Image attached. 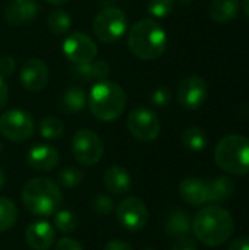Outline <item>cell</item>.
I'll list each match as a JSON object with an SVG mask.
<instances>
[{
  "mask_svg": "<svg viewBox=\"0 0 249 250\" xmlns=\"http://www.w3.org/2000/svg\"><path fill=\"white\" fill-rule=\"evenodd\" d=\"M191 230L201 243L216 248L225 245L232 237L235 221L232 214L225 208L210 205L203 208L194 217Z\"/></svg>",
  "mask_w": 249,
  "mask_h": 250,
  "instance_id": "obj_1",
  "label": "cell"
},
{
  "mask_svg": "<svg viewBox=\"0 0 249 250\" xmlns=\"http://www.w3.org/2000/svg\"><path fill=\"white\" fill-rule=\"evenodd\" d=\"M128 47L141 60H157L166 51L167 34L156 19H141L128 29Z\"/></svg>",
  "mask_w": 249,
  "mask_h": 250,
  "instance_id": "obj_2",
  "label": "cell"
},
{
  "mask_svg": "<svg viewBox=\"0 0 249 250\" xmlns=\"http://www.w3.org/2000/svg\"><path fill=\"white\" fill-rule=\"evenodd\" d=\"M128 97L125 89L109 79L95 82L88 94L87 105L91 114L100 122H113L126 108Z\"/></svg>",
  "mask_w": 249,
  "mask_h": 250,
  "instance_id": "obj_3",
  "label": "cell"
},
{
  "mask_svg": "<svg viewBox=\"0 0 249 250\" xmlns=\"http://www.w3.org/2000/svg\"><path fill=\"white\" fill-rule=\"evenodd\" d=\"M22 202L25 209L32 215H53L62 204L60 188L57 183L45 177L31 179L22 189Z\"/></svg>",
  "mask_w": 249,
  "mask_h": 250,
  "instance_id": "obj_4",
  "label": "cell"
},
{
  "mask_svg": "<svg viewBox=\"0 0 249 250\" xmlns=\"http://www.w3.org/2000/svg\"><path fill=\"white\" fill-rule=\"evenodd\" d=\"M216 164L226 173L244 176L249 173V138L244 135H227L214 149Z\"/></svg>",
  "mask_w": 249,
  "mask_h": 250,
  "instance_id": "obj_5",
  "label": "cell"
},
{
  "mask_svg": "<svg viewBox=\"0 0 249 250\" xmlns=\"http://www.w3.org/2000/svg\"><path fill=\"white\" fill-rule=\"evenodd\" d=\"M92 29L95 37L106 44L116 42L128 31V18L126 13L114 6L104 7L94 19Z\"/></svg>",
  "mask_w": 249,
  "mask_h": 250,
  "instance_id": "obj_6",
  "label": "cell"
},
{
  "mask_svg": "<svg viewBox=\"0 0 249 250\" xmlns=\"http://www.w3.org/2000/svg\"><path fill=\"white\" fill-rule=\"evenodd\" d=\"M129 133L141 142H153L158 138L161 123L158 116L148 107H135L126 119Z\"/></svg>",
  "mask_w": 249,
  "mask_h": 250,
  "instance_id": "obj_7",
  "label": "cell"
},
{
  "mask_svg": "<svg viewBox=\"0 0 249 250\" xmlns=\"http://www.w3.org/2000/svg\"><path fill=\"white\" fill-rule=\"evenodd\" d=\"M35 130L32 116L21 108L7 110L0 116V133L12 142L28 141Z\"/></svg>",
  "mask_w": 249,
  "mask_h": 250,
  "instance_id": "obj_8",
  "label": "cell"
},
{
  "mask_svg": "<svg viewBox=\"0 0 249 250\" xmlns=\"http://www.w3.org/2000/svg\"><path fill=\"white\" fill-rule=\"evenodd\" d=\"M72 154L79 164L87 167L94 166L103 158V141L91 129H79L72 139Z\"/></svg>",
  "mask_w": 249,
  "mask_h": 250,
  "instance_id": "obj_9",
  "label": "cell"
},
{
  "mask_svg": "<svg viewBox=\"0 0 249 250\" xmlns=\"http://www.w3.org/2000/svg\"><path fill=\"white\" fill-rule=\"evenodd\" d=\"M63 54L75 64L91 62L97 57L98 48L95 41L84 32H70L62 44Z\"/></svg>",
  "mask_w": 249,
  "mask_h": 250,
  "instance_id": "obj_10",
  "label": "cell"
},
{
  "mask_svg": "<svg viewBox=\"0 0 249 250\" xmlns=\"http://www.w3.org/2000/svg\"><path fill=\"white\" fill-rule=\"evenodd\" d=\"M178 103L186 110H198L208 97V86L204 78L198 75L186 76L181 81L176 91Z\"/></svg>",
  "mask_w": 249,
  "mask_h": 250,
  "instance_id": "obj_11",
  "label": "cell"
},
{
  "mask_svg": "<svg viewBox=\"0 0 249 250\" xmlns=\"http://www.w3.org/2000/svg\"><path fill=\"white\" fill-rule=\"evenodd\" d=\"M117 220L123 229L139 231L148 223V209L139 198H126L117 207Z\"/></svg>",
  "mask_w": 249,
  "mask_h": 250,
  "instance_id": "obj_12",
  "label": "cell"
},
{
  "mask_svg": "<svg viewBox=\"0 0 249 250\" xmlns=\"http://www.w3.org/2000/svg\"><path fill=\"white\" fill-rule=\"evenodd\" d=\"M48 67L47 64L37 57L28 59L21 69L19 81L23 89L28 92H40L43 91L48 83Z\"/></svg>",
  "mask_w": 249,
  "mask_h": 250,
  "instance_id": "obj_13",
  "label": "cell"
},
{
  "mask_svg": "<svg viewBox=\"0 0 249 250\" xmlns=\"http://www.w3.org/2000/svg\"><path fill=\"white\" fill-rule=\"evenodd\" d=\"M59 161H60V155H59L57 149L47 144L34 145L26 154L28 166L41 173L54 170L57 167Z\"/></svg>",
  "mask_w": 249,
  "mask_h": 250,
  "instance_id": "obj_14",
  "label": "cell"
},
{
  "mask_svg": "<svg viewBox=\"0 0 249 250\" xmlns=\"http://www.w3.org/2000/svg\"><path fill=\"white\" fill-rule=\"evenodd\" d=\"M56 239L54 229L47 221L32 223L25 231V242L32 250H48Z\"/></svg>",
  "mask_w": 249,
  "mask_h": 250,
  "instance_id": "obj_15",
  "label": "cell"
},
{
  "mask_svg": "<svg viewBox=\"0 0 249 250\" xmlns=\"http://www.w3.org/2000/svg\"><path fill=\"white\" fill-rule=\"evenodd\" d=\"M179 195L186 204L201 207L208 202V182L197 177H186L179 185Z\"/></svg>",
  "mask_w": 249,
  "mask_h": 250,
  "instance_id": "obj_16",
  "label": "cell"
},
{
  "mask_svg": "<svg viewBox=\"0 0 249 250\" xmlns=\"http://www.w3.org/2000/svg\"><path fill=\"white\" fill-rule=\"evenodd\" d=\"M40 6L34 0L28 1H12L4 9V21L10 26H21L31 22L38 15Z\"/></svg>",
  "mask_w": 249,
  "mask_h": 250,
  "instance_id": "obj_17",
  "label": "cell"
},
{
  "mask_svg": "<svg viewBox=\"0 0 249 250\" xmlns=\"http://www.w3.org/2000/svg\"><path fill=\"white\" fill-rule=\"evenodd\" d=\"M72 75L76 81L90 83L107 79L110 75V64L104 60H91L87 63H79L72 67Z\"/></svg>",
  "mask_w": 249,
  "mask_h": 250,
  "instance_id": "obj_18",
  "label": "cell"
},
{
  "mask_svg": "<svg viewBox=\"0 0 249 250\" xmlns=\"http://www.w3.org/2000/svg\"><path fill=\"white\" fill-rule=\"evenodd\" d=\"M106 189L116 196H122L131 190L132 186V177L128 173L125 167L120 166H112L110 168L106 170L104 177H103Z\"/></svg>",
  "mask_w": 249,
  "mask_h": 250,
  "instance_id": "obj_19",
  "label": "cell"
},
{
  "mask_svg": "<svg viewBox=\"0 0 249 250\" xmlns=\"http://www.w3.org/2000/svg\"><path fill=\"white\" fill-rule=\"evenodd\" d=\"M239 0H213L208 9V15L216 23H229L239 15Z\"/></svg>",
  "mask_w": 249,
  "mask_h": 250,
  "instance_id": "obj_20",
  "label": "cell"
},
{
  "mask_svg": "<svg viewBox=\"0 0 249 250\" xmlns=\"http://www.w3.org/2000/svg\"><path fill=\"white\" fill-rule=\"evenodd\" d=\"M88 95L81 86H70L68 88L59 100V110L65 114L79 113L87 105Z\"/></svg>",
  "mask_w": 249,
  "mask_h": 250,
  "instance_id": "obj_21",
  "label": "cell"
},
{
  "mask_svg": "<svg viewBox=\"0 0 249 250\" xmlns=\"http://www.w3.org/2000/svg\"><path fill=\"white\" fill-rule=\"evenodd\" d=\"M236 185L229 177H217L208 182V202H225L233 196Z\"/></svg>",
  "mask_w": 249,
  "mask_h": 250,
  "instance_id": "obj_22",
  "label": "cell"
},
{
  "mask_svg": "<svg viewBox=\"0 0 249 250\" xmlns=\"http://www.w3.org/2000/svg\"><path fill=\"white\" fill-rule=\"evenodd\" d=\"M191 229H192V221L189 218V214L182 209L173 211L166 221V233L173 237L188 234Z\"/></svg>",
  "mask_w": 249,
  "mask_h": 250,
  "instance_id": "obj_23",
  "label": "cell"
},
{
  "mask_svg": "<svg viewBox=\"0 0 249 250\" xmlns=\"http://www.w3.org/2000/svg\"><path fill=\"white\" fill-rule=\"evenodd\" d=\"M181 141H182V144H183V146L186 149L194 151V152L203 151L207 146V142H208L207 133L198 126L186 127L181 135Z\"/></svg>",
  "mask_w": 249,
  "mask_h": 250,
  "instance_id": "obj_24",
  "label": "cell"
},
{
  "mask_svg": "<svg viewBox=\"0 0 249 250\" xmlns=\"http://www.w3.org/2000/svg\"><path fill=\"white\" fill-rule=\"evenodd\" d=\"M47 26L53 34L65 35L72 26V18L63 9H54L47 18Z\"/></svg>",
  "mask_w": 249,
  "mask_h": 250,
  "instance_id": "obj_25",
  "label": "cell"
},
{
  "mask_svg": "<svg viewBox=\"0 0 249 250\" xmlns=\"http://www.w3.org/2000/svg\"><path fill=\"white\" fill-rule=\"evenodd\" d=\"M63 130H65V126H63V122L56 117V116H45L43 117V120L40 122V126H38V132L40 135L44 138V139H57L63 135Z\"/></svg>",
  "mask_w": 249,
  "mask_h": 250,
  "instance_id": "obj_26",
  "label": "cell"
},
{
  "mask_svg": "<svg viewBox=\"0 0 249 250\" xmlns=\"http://www.w3.org/2000/svg\"><path fill=\"white\" fill-rule=\"evenodd\" d=\"M18 220V208L13 201L0 198V233L10 230Z\"/></svg>",
  "mask_w": 249,
  "mask_h": 250,
  "instance_id": "obj_27",
  "label": "cell"
},
{
  "mask_svg": "<svg viewBox=\"0 0 249 250\" xmlns=\"http://www.w3.org/2000/svg\"><path fill=\"white\" fill-rule=\"evenodd\" d=\"M84 177H85L84 171L78 167H65L57 174L59 185L66 188V189H72V188L79 186L84 182Z\"/></svg>",
  "mask_w": 249,
  "mask_h": 250,
  "instance_id": "obj_28",
  "label": "cell"
},
{
  "mask_svg": "<svg viewBox=\"0 0 249 250\" xmlns=\"http://www.w3.org/2000/svg\"><path fill=\"white\" fill-rule=\"evenodd\" d=\"M54 227L60 233H65V234L72 233L78 227V218L72 211L62 209V211L56 212V215H54Z\"/></svg>",
  "mask_w": 249,
  "mask_h": 250,
  "instance_id": "obj_29",
  "label": "cell"
},
{
  "mask_svg": "<svg viewBox=\"0 0 249 250\" xmlns=\"http://www.w3.org/2000/svg\"><path fill=\"white\" fill-rule=\"evenodd\" d=\"M175 0H148L147 10L154 19H163L173 10Z\"/></svg>",
  "mask_w": 249,
  "mask_h": 250,
  "instance_id": "obj_30",
  "label": "cell"
},
{
  "mask_svg": "<svg viewBox=\"0 0 249 250\" xmlns=\"http://www.w3.org/2000/svg\"><path fill=\"white\" fill-rule=\"evenodd\" d=\"M91 208L98 215H109L113 212L114 204H113L112 198H109L107 195H97L91 201Z\"/></svg>",
  "mask_w": 249,
  "mask_h": 250,
  "instance_id": "obj_31",
  "label": "cell"
},
{
  "mask_svg": "<svg viewBox=\"0 0 249 250\" xmlns=\"http://www.w3.org/2000/svg\"><path fill=\"white\" fill-rule=\"evenodd\" d=\"M170 100H172V94L164 86L154 89L150 95V101L156 107H167L170 104Z\"/></svg>",
  "mask_w": 249,
  "mask_h": 250,
  "instance_id": "obj_32",
  "label": "cell"
},
{
  "mask_svg": "<svg viewBox=\"0 0 249 250\" xmlns=\"http://www.w3.org/2000/svg\"><path fill=\"white\" fill-rule=\"evenodd\" d=\"M172 250H198V248L192 237H189L188 234H183V236L176 237V240L172 245Z\"/></svg>",
  "mask_w": 249,
  "mask_h": 250,
  "instance_id": "obj_33",
  "label": "cell"
},
{
  "mask_svg": "<svg viewBox=\"0 0 249 250\" xmlns=\"http://www.w3.org/2000/svg\"><path fill=\"white\" fill-rule=\"evenodd\" d=\"M15 60L12 56H1L0 57V76L1 78H7L15 72Z\"/></svg>",
  "mask_w": 249,
  "mask_h": 250,
  "instance_id": "obj_34",
  "label": "cell"
},
{
  "mask_svg": "<svg viewBox=\"0 0 249 250\" xmlns=\"http://www.w3.org/2000/svg\"><path fill=\"white\" fill-rule=\"evenodd\" d=\"M54 250H84L82 249V246H81V243L79 242H76V240H73V239H68V237H65V239H60L57 243H56V248Z\"/></svg>",
  "mask_w": 249,
  "mask_h": 250,
  "instance_id": "obj_35",
  "label": "cell"
},
{
  "mask_svg": "<svg viewBox=\"0 0 249 250\" xmlns=\"http://www.w3.org/2000/svg\"><path fill=\"white\" fill-rule=\"evenodd\" d=\"M229 250H249V236H244V237L235 239L230 243Z\"/></svg>",
  "mask_w": 249,
  "mask_h": 250,
  "instance_id": "obj_36",
  "label": "cell"
},
{
  "mask_svg": "<svg viewBox=\"0 0 249 250\" xmlns=\"http://www.w3.org/2000/svg\"><path fill=\"white\" fill-rule=\"evenodd\" d=\"M104 250H132V246H131L129 243L123 242V240L114 239V240H110V242L106 245Z\"/></svg>",
  "mask_w": 249,
  "mask_h": 250,
  "instance_id": "obj_37",
  "label": "cell"
},
{
  "mask_svg": "<svg viewBox=\"0 0 249 250\" xmlns=\"http://www.w3.org/2000/svg\"><path fill=\"white\" fill-rule=\"evenodd\" d=\"M7 100H9V88H7V83L4 82V79L0 76V110L6 107Z\"/></svg>",
  "mask_w": 249,
  "mask_h": 250,
  "instance_id": "obj_38",
  "label": "cell"
},
{
  "mask_svg": "<svg viewBox=\"0 0 249 250\" xmlns=\"http://www.w3.org/2000/svg\"><path fill=\"white\" fill-rule=\"evenodd\" d=\"M4 182H6V176H4V171H3L1 167H0V190H1L3 186H4Z\"/></svg>",
  "mask_w": 249,
  "mask_h": 250,
  "instance_id": "obj_39",
  "label": "cell"
},
{
  "mask_svg": "<svg viewBox=\"0 0 249 250\" xmlns=\"http://www.w3.org/2000/svg\"><path fill=\"white\" fill-rule=\"evenodd\" d=\"M242 7H244L245 15L249 18V0H242Z\"/></svg>",
  "mask_w": 249,
  "mask_h": 250,
  "instance_id": "obj_40",
  "label": "cell"
},
{
  "mask_svg": "<svg viewBox=\"0 0 249 250\" xmlns=\"http://www.w3.org/2000/svg\"><path fill=\"white\" fill-rule=\"evenodd\" d=\"M48 3H51V4H54V6H60V4H65V3H68L69 0H47Z\"/></svg>",
  "mask_w": 249,
  "mask_h": 250,
  "instance_id": "obj_41",
  "label": "cell"
},
{
  "mask_svg": "<svg viewBox=\"0 0 249 250\" xmlns=\"http://www.w3.org/2000/svg\"><path fill=\"white\" fill-rule=\"evenodd\" d=\"M179 4H191V3H194L195 0H176Z\"/></svg>",
  "mask_w": 249,
  "mask_h": 250,
  "instance_id": "obj_42",
  "label": "cell"
},
{
  "mask_svg": "<svg viewBox=\"0 0 249 250\" xmlns=\"http://www.w3.org/2000/svg\"><path fill=\"white\" fill-rule=\"evenodd\" d=\"M142 250H156V249H153V248H145V249H142Z\"/></svg>",
  "mask_w": 249,
  "mask_h": 250,
  "instance_id": "obj_43",
  "label": "cell"
},
{
  "mask_svg": "<svg viewBox=\"0 0 249 250\" xmlns=\"http://www.w3.org/2000/svg\"><path fill=\"white\" fill-rule=\"evenodd\" d=\"M3 151V145H1V142H0V152Z\"/></svg>",
  "mask_w": 249,
  "mask_h": 250,
  "instance_id": "obj_44",
  "label": "cell"
},
{
  "mask_svg": "<svg viewBox=\"0 0 249 250\" xmlns=\"http://www.w3.org/2000/svg\"><path fill=\"white\" fill-rule=\"evenodd\" d=\"M15 1H28V0H15Z\"/></svg>",
  "mask_w": 249,
  "mask_h": 250,
  "instance_id": "obj_45",
  "label": "cell"
}]
</instances>
